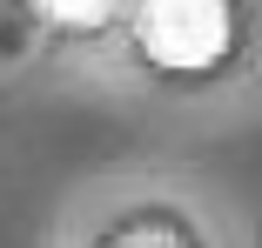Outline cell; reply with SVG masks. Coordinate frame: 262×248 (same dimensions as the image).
I'll return each instance as SVG.
<instances>
[{
  "label": "cell",
  "mask_w": 262,
  "mask_h": 248,
  "mask_svg": "<svg viewBox=\"0 0 262 248\" xmlns=\"http://www.w3.org/2000/svg\"><path fill=\"white\" fill-rule=\"evenodd\" d=\"M135 34L155 67H215L229 47V0H141Z\"/></svg>",
  "instance_id": "1"
},
{
  "label": "cell",
  "mask_w": 262,
  "mask_h": 248,
  "mask_svg": "<svg viewBox=\"0 0 262 248\" xmlns=\"http://www.w3.org/2000/svg\"><path fill=\"white\" fill-rule=\"evenodd\" d=\"M34 7L54 20V27H101L115 14V0H34Z\"/></svg>",
  "instance_id": "2"
}]
</instances>
